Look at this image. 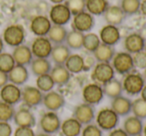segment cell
Wrapping results in <instances>:
<instances>
[{"label": "cell", "mask_w": 146, "mask_h": 136, "mask_svg": "<svg viewBox=\"0 0 146 136\" xmlns=\"http://www.w3.org/2000/svg\"><path fill=\"white\" fill-rule=\"evenodd\" d=\"M111 65L116 73L124 76L132 72L135 68L133 63V56L126 51L115 53L111 60Z\"/></svg>", "instance_id": "6da1fadb"}, {"label": "cell", "mask_w": 146, "mask_h": 136, "mask_svg": "<svg viewBox=\"0 0 146 136\" xmlns=\"http://www.w3.org/2000/svg\"><path fill=\"white\" fill-rule=\"evenodd\" d=\"M145 85V78L138 72H130L126 74L122 82L123 91L129 96H136L140 94Z\"/></svg>", "instance_id": "7a4b0ae2"}, {"label": "cell", "mask_w": 146, "mask_h": 136, "mask_svg": "<svg viewBox=\"0 0 146 136\" xmlns=\"http://www.w3.org/2000/svg\"><path fill=\"white\" fill-rule=\"evenodd\" d=\"M25 29L20 24H12L7 26L3 31L2 39L4 43L11 47H17L25 41Z\"/></svg>", "instance_id": "3957f363"}, {"label": "cell", "mask_w": 146, "mask_h": 136, "mask_svg": "<svg viewBox=\"0 0 146 136\" xmlns=\"http://www.w3.org/2000/svg\"><path fill=\"white\" fill-rule=\"evenodd\" d=\"M91 78L95 83L103 85L115 78V71L110 62H97L93 67Z\"/></svg>", "instance_id": "277c9868"}, {"label": "cell", "mask_w": 146, "mask_h": 136, "mask_svg": "<svg viewBox=\"0 0 146 136\" xmlns=\"http://www.w3.org/2000/svg\"><path fill=\"white\" fill-rule=\"evenodd\" d=\"M119 123V116L111 108H102L96 116V124L102 131H111Z\"/></svg>", "instance_id": "5b68a950"}, {"label": "cell", "mask_w": 146, "mask_h": 136, "mask_svg": "<svg viewBox=\"0 0 146 136\" xmlns=\"http://www.w3.org/2000/svg\"><path fill=\"white\" fill-rule=\"evenodd\" d=\"M61 120L58 114L54 111H47L41 116L39 126L44 133L47 134H55L60 131L61 128Z\"/></svg>", "instance_id": "8992f818"}, {"label": "cell", "mask_w": 146, "mask_h": 136, "mask_svg": "<svg viewBox=\"0 0 146 136\" xmlns=\"http://www.w3.org/2000/svg\"><path fill=\"white\" fill-rule=\"evenodd\" d=\"M53 44L47 36H38L31 44V52L35 58H48L52 52Z\"/></svg>", "instance_id": "52a82bcc"}, {"label": "cell", "mask_w": 146, "mask_h": 136, "mask_svg": "<svg viewBox=\"0 0 146 136\" xmlns=\"http://www.w3.org/2000/svg\"><path fill=\"white\" fill-rule=\"evenodd\" d=\"M104 97V92L102 85L98 83H88L82 89V98L85 103L96 105L100 103Z\"/></svg>", "instance_id": "ba28073f"}, {"label": "cell", "mask_w": 146, "mask_h": 136, "mask_svg": "<svg viewBox=\"0 0 146 136\" xmlns=\"http://www.w3.org/2000/svg\"><path fill=\"white\" fill-rule=\"evenodd\" d=\"M95 19L92 14L87 11H82L74 15L72 19V29L82 33H88L93 29Z\"/></svg>", "instance_id": "9c48e42d"}, {"label": "cell", "mask_w": 146, "mask_h": 136, "mask_svg": "<svg viewBox=\"0 0 146 136\" xmlns=\"http://www.w3.org/2000/svg\"><path fill=\"white\" fill-rule=\"evenodd\" d=\"M71 17H72V14L64 3L54 4L51 7L50 12H49V19L51 23L54 25L64 26L71 20Z\"/></svg>", "instance_id": "30bf717a"}, {"label": "cell", "mask_w": 146, "mask_h": 136, "mask_svg": "<svg viewBox=\"0 0 146 136\" xmlns=\"http://www.w3.org/2000/svg\"><path fill=\"white\" fill-rule=\"evenodd\" d=\"M21 97H22V90L15 84L7 83L2 88H0V98L1 101L5 103L15 105L21 101Z\"/></svg>", "instance_id": "8fae6325"}, {"label": "cell", "mask_w": 146, "mask_h": 136, "mask_svg": "<svg viewBox=\"0 0 146 136\" xmlns=\"http://www.w3.org/2000/svg\"><path fill=\"white\" fill-rule=\"evenodd\" d=\"M73 117L77 121H79L82 125H87L89 123H92V121L95 119L94 106L91 104L85 103V102L79 104L74 108Z\"/></svg>", "instance_id": "7c38bea8"}, {"label": "cell", "mask_w": 146, "mask_h": 136, "mask_svg": "<svg viewBox=\"0 0 146 136\" xmlns=\"http://www.w3.org/2000/svg\"><path fill=\"white\" fill-rule=\"evenodd\" d=\"M146 40L139 33H130L124 39V49L130 54H135L145 48Z\"/></svg>", "instance_id": "4fadbf2b"}, {"label": "cell", "mask_w": 146, "mask_h": 136, "mask_svg": "<svg viewBox=\"0 0 146 136\" xmlns=\"http://www.w3.org/2000/svg\"><path fill=\"white\" fill-rule=\"evenodd\" d=\"M52 23L49 17L45 15H37L33 17L30 22V30L34 35L38 36H47L50 30Z\"/></svg>", "instance_id": "5bb4252c"}, {"label": "cell", "mask_w": 146, "mask_h": 136, "mask_svg": "<svg viewBox=\"0 0 146 136\" xmlns=\"http://www.w3.org/2000/svg\"><path fill=\"white\" fill-rule=\"evenodd\" d=\"M43 92H41L37 87L34 86H25L22 89V97L21 100L28 107H35L43 101Z\"/></svg>", "instance_id": "9a60e30c"}, {"label": "cell", "mask_w": 146, "mask_h": 136, "mask_svg": "<svg viewBox=\"0 0 146 136\" xmlns=\"http://www.w3.org/2000/svg\"><path fill=\"white\" fill-rule=\"evenodd\" d=\"M99 38L101 43L110 45V46H114L121 39L119 28H118V26H114V25H104L100 29Z\"/></svg>", "instance_id": "2e32d148"}, {"label": "cell", "mask_w": 146, "mask_h": 136, "mask_svg": "<svg viewBox=\"0 0 146 136\" xmlns=\"http://www.w3.org/2000/svg\"><path fill=\"white\" fill-rule=\"evenodd\" d=\"M42 103L48 111L56 112L65 105V99L62 94L54 90H51L44 94Z\"/></svg>", "instance_id": "e0dca14e"}, {"label": "cell", "mask_w": 146, "mask_h": 136, "mask_svg": "<svg viewBox=\"0 0 146 136\" xmlns=\"http://www.w3.org/2000/svg\"><path fill=\"white\" fill-rule=\"evenodd\" d=\"M13 120H14V123L17 125V127L32 128L36 124V118H35L34 114L28 108L24 107L15 111V114L13 116Z\"/></svg>", "instance_id": "ac0fdd59"}, {"label": "cell", "mask_w": 146, "mask_h": 136, "mask_svg": "<svg viewBox=\"0 0 146 136\" xmlns=\"http://www.w3.org/2000/svg\"><path fill=\"white\" fill-rule=\"evenodd\" d=\"M111 109L118 116H128L132 111V101L128 97L120 95L111 101Z\"/></svg>", "instance_id": "d6986e66"}, {"label": "cell", "mask_w": 146, "mask_h": 136, "mask_svg": "<svg viewBox=\"0 0 146 136\" xmlns=\"http://www.w3.org/2000/svg\"><path fill=\"white\" fill-rule=\"evenodd\" d=\"M12 56L15 61V64L17 65L26 66V65L30 64L31 61L33 60V54L31 52L30 47L24 44H21L17 47H14Z\"/></svg>", "instance_id": "ffe728a7"}, {"label": "cell", "mask_w": 146, "mask_h": 136, "mask_svg": "<svg viewBox=\"0 0 146 136\" xmlns=\"http://www.w3.org/2000/svg\"><path fill=\"white\" fill-rule=\"evenodd\" d=\"M103 17L107 24L118 26L125 19V13L123 12L121 7L118 5H111V6L109 5V7L104 12Z\"/></svg>", "instance_id": "44dd1931"}, {"label": "cell", "mask_w": 146, "mask_h": 136, "mask_svg": "<svg viewBox=\"0 0 146 136\" xmlns=\"http://www.w3.org/2000/svg\"><path fill=\"white\" fill-rule=\"evenodd\" d=\"M28 78L29 72L26 66H23V65L16 64L8 73V80L10 81V83H13L17 86L23 85L24 83H26Z\"/></svg>", "instance_id": "7402d4cb"}, {"label": "cell", "mask_w": 146, "mask_h": 136, "mask_svg": "<svg viewBox=\"0 0 146 136\" xmlns=\"http://www.w3.org/2000/svg\"><path fill=\"white\" fill-rule=\"evenodd\" d=\"M122 128L129 136L141 135L143 132V122L134 115L127 116L124 120Z\"/></svg>", "instance_id": "603a6c76"}, {"label": "cell", "mask_w": 146, "mask_h": 136, "mask_svg": "<svg viewBox=\"0 0 146 136\" xmlns=\"http://www.w3.org/2000/svg\"><path fill=\"white\" fill-rule=\"evenodd\" d=\"M49 74L52 77L54 83L59 86L67 84L71 78V73L67 70L65 65L55 64V66L52 67V69H51Z\"/></svg>", "instance_id": "cb8c5ba5"}, {"label": "cell", "mask_w": 146, "mask_h": 136, "mask_svg": "<svg viewBox=\"0 0 146 136\" xmlns=\"http://www.w3.org/2000/svg\"><path fill=\"white\" fill-rule=\"evenodd\" d=\"M60 131L64 136H79L82 131V124L74 117L67 118L61 123Z\"/></svg>", "instance_id": "d4e9b609"}, {"label": "cell", "mask_w": 146, "mask_h": 136, "mask_svg": "<svg viewBox=\"0 0 146 136\" xmlns=\"http://www.w3.org/2000/svg\"><path fill=\"white\" fill-rule=\"evenodd\" d=\"M71 49L65 44H56L53 46L51 52V59L55 64L64 65L68 57L71 55Z\"/></svg>", "instance_id": "484cf974"}, {"label": "cell", "mask_w": 146, "mask_h": 136, "mask_svg": "<svg viewBox=\"0 0 146 136\" xmlns=\"http://www.w3.org/2000/svg\"><path fill=\"white\" fill-rule=\"evenodd\" d=\"M115 53L113 46L101 43L93 52V56L97 62H111Z\"/></svg>", "instance_id": "4316f807"}, {"label": "cell", "mask_w": 146, "mask_h": 136, "mask_svg": "<svg viewBox=\"0 0 146 136\" xmlns=\"http://www.w3.org/2000/svg\"><path fill=\"white\" fill-rule=\"evenodd\" d=\"M31 71L35 76L49 74L52 69L51 62L48 58H34L30 63Z\"/></svg>", "instance_id": "83f0119b"}, {"label": "cell", "mask_w": 146, "mask_h": 136, "mask_svg": "<svg viewBox=\"0 0 146 136\" xmlns=\"http://www.w3.org/2000/svg\"><path fill=\"white\" fill-rule=\"evenodd\" d=\"M64 65L71 74H78L84 71V58L80 54H71Z\"/></svg>", "instance_id": "f1b7e54d"}, {"label": "cell", "mask_w": 146, "mask_h": 136, "mask_svg": "<svg viewBox=\"0 0 146 136\" xmlns=\"http://www.w3.org/2000/svg\"><path fill=\"white\" fill-rule=\"evenodd\" d=\"M102 88H103L104 95L111 98V99H113V98H115V97H118V96L122 95V93H123L122 82L119 81L118 79H116V78H113V79H111L110 81L103 84Z\"/></svg>", "instance_id": "f546056e"}, {"label": "cell", "mask_w": 146, "mask_h": 136, "mask_svg": "<svg viewBox=\"0 0 146 136\" xmlns=\"http://www.w3.org/2000/svg\"><path fill=\"white\" fill-rule=\"evenodd\" d=\"M108 7L109 2L107 0H86L85 10L93 16L103 15Z\"/></svg>", "instance_id": "4dcf8cb0"}, {"label": "cell", "mask_w": 146, "mask_h": 136, "mask_svg": "<svg viewBox=\"0 0 146 136\" xmlns=\"http://www.w3.org/2000/svg\"><path fill=\"white\" fill-rule=\"evenodd\" d=\"M67 33H68V31L65 28V26L52 24L48 34H47V37L54 45L63 44L65 42V39H66Z\"/></svg>", "instance_id": "1f68e13d"}, {"label": "cell", "mask_w": 146, "mask_h": 136, "mask_svg": "<svg viewBox=\"0 0 146 136\" xmlns=\"http://www.w3.org/2000/svg\"><path fill=\"white\" fill-rule=\"evenodd\" d=\"M83 38L84 33L72 29V30L68 31V33H67L65 43L70 49L79 50V49L83 48Z\"/></svg>", "instance_id": "d6a6232c"}, {"label": "cell", "mask_w": 146, "mask_h": 136, "mask_svg": "<svg viewBox=\"0 0 146 136\" xmlns=\"http://www.w3.org/2000/svg\"><path fill=\"white\" fill-rule=\"evenodd\" d=\"M101 44L99 35L96 33L88 32L84 34L83 38V48L90 53H93L97 49V47Z\"/></svg>", "instance_id": "836d02e7"}, {"label": "cell", "mask_w": 146, "mask_h": 136, "mask_svg": "<svg viewBox=\"0 0 146 136\" xmlns=\"http://www.w3.org/2000/svg\"><path fill=\"white\" fill-rule=\"evenodd\" d=\"M55 83L53 81L50 74H43V75L37 76L36 79V87L43 93L51 91L54 88Z\"/></svg>", "instance_id": "e575fe53"}, {"label": "cell", "mask_w": 146, "mask_h": 136, "mask_svg": "<svg viewBox=\"0 0 146 136\" xmlns=\"http://www.w3.org/2000/svg\"><path fill=\"white\" fill-rule=\"evenodd\" d=\"M141 0H121L120 7L125 15H133L140 11Z\"/></svg>", "instance_id": "d590c367"}, {"label": "cell", "mask_w": 146, "mask_h": 136, "mask_svg": "<svg viewBox=\"0 0 146 136\" xmlns=\"http://www.w3.org/2000/svg\"><path fill=\"white\" fill-rule=\"evenodd\" d=\"M15 65L16 64H15L12 54L7 52L0 53V71L8 74Z\"/></svg>", "instance_id": "8d00e7d4"}, {"label": "cell", "mask_w": 146, "mask_h": 136, "mask_svg": "<svg viewBox=\"0 0 146 136\" xmlns=\"http://www.w3.org/2000/svg\"><path fill=\"white\" fill-rule=\"evenodd\" d=\"M132 113L139 119H146V101L141 97L132 101Z\"/></svg>", "instance_id": "74e56055"}, {"label": "cell", "mask_w": 146, "mask_h": 136, "mask_svg": "<svg viewBox=\"0 0 146 136\" xmlns=\"http://www.w3.org/2000/svg\"><path fill=\"white\" fill-rule=\"evenodd\" d=\"M15 114V109L13 105L8 103H5L3 101H0V121L8 122L13 119V116Z\"/></svg>", "instance_id": "f35d334b"}, {"label": "cell", "mask_w": 146, "mask_h": 136, "mask_svg": "<svg viewBox=\"0 0 146 136\" xmlns=\"http://www.w3.org/2000/svg\"><path fill=\"white\" fill-rule=\"evenodd\" d=\"M64 4L68 7L71 14L74 16L82 11H85L86 0H66Z\"/></svg>", "instance_id": "ab89813d"}, {"label": "cell", "mask_w": 146, "mask_h": 136, "mask_svg": "<svg viewBox=\"0 0 146 136\" xmlns=\"http://www.w3.org/2000/svg\"><path fill=\"white\" fill-rule=\"evenodd\" d=\"M103 132L97 126V124L89 123L86 126H84V128H82L81 131V136H102Z\"/></svg>", "instance_id": "60d3db41"}, {"label": "cell", "mask_w": 146, "mask_h": 136, "mask_svg": "<svg viewBox=\"0 0 146 136\" xmlns=\"http://www.w3.org/2000/svg\"><path fill=\"white\" fill-rule=\"evenodd\" d=\"M133 56V63L134 67L137 69L144 70L146 68V52L145 51H140L135 54L132 55Z\"/></svg>", "instance_id": "b9f144b4"}, {"label": "cell", "mask_w": 146, "mask_h": 136, "mask_svg": "<svg viewBox=\"0 0 146 136\" xmlns=\"http://www.w3.org/2000/svg\"><path fill=\"white\" fill-rule=\"evenodd\" d=\"M14 136H35V133L31 127H17Z\"/></svg>", "instance_id": "7bdbcfd3"}, {"label": "cell", "mask_w": 146, "mask_h": 136, "mask_svg": "<svg viewBox=\"0 0 146 136\" xmlns=\"http://www.w3.org/2000/svg\"><path fill=\"white\" fill-rule=\"evenodd\" d=\"M12 127L8 122L0 121V136H11Z\"/></svg>", "instance_id": "ee69618b"}, {"label": "cell", "mask_w": 146, "mask_h": 136, "mask_svg": "<svg viewBox=\"0 0 146 136\" xmlns=\"http://www.w3.org/2000/svg\"><path fill=\"white\" fill-rule=\"evenodd\" d=\"M84 58V70L87 71L90 68L95 66L96 64V59L94 58V56H91V55H87L86 57H83Z\"/></svg>", "instance_id": "f6af8a7d"}, {"label": "cell", "mask_w": 146, "mask_h": 136, "mask_svg": "<svg viewBox=\"0 0 146 136\" xmlns=\"http://www.w3.org/2000/svg\"><path fill=\"white\" fill-rule=\"evenodd\" d=\"M108 136H129L125 131H124L123 128H114L113 130L109 132Z\"/></svg>", "instance_id": "bcb514c9"}, {"label": "cell", "mask_w": 146, "mask_h": 136, "mask_svg": "<svg viewBox=\"0 0 146 136\" xmlns=\"http://www.w3.org/2000/svg\"><path fill=\"white\" fill-rule=\"evenodd\" d=\"M8 74L5 72L0 71V88H2L5 84L8 83Z\"/></svg>", "instance_id": "7dc6e473"}, {"label": "cell", "mask_w": 146, "mask_h": 136, "mask_svg": "<svg viewBox=\"0 0 146 136\" xmlns=\"http://www.w3.org/2000/svg\"><path fill=\"white\" fill-rule=\"evenodd\" d=\"M140 12L146 16V0H142L141 4H140Z\"/></svg>", "instance_id": "c3c4849f"}, {"label": "cell", "mask_w": 146, "mask_h": 136, "mask_svg": "<svg viewBox=\"0 0 146 136\" xmlns=\"http://www.w3.org/2000/svg\"><path fill=\"white\" fill-rule=\"evenodd\" d=\"M140 94H141V98L143 100H145L146 101V84L144 85L143 89L141 90V92H140Z\"/></svg>", "instance_id": "681fc988"}, {"label": "cell", "mask_w": 146, "mask_h": 136, "mask_svg": "<svg viewBox=\"0 0 146 136\" xmlns=\"http://www.w3.org/2000/svg\"><path fill=\"white\" fill-rule=\"evenodd\" d=\"M3 49H4V41H3L2 37H0V53L3 52Z\"/></svg>", "instance_id": "f907efd6"}, {"label": "cell", "mask_w": 146, "mask_h": 136, "mask_svg": "<svg viewBox=\"0 0 146 136\" xmlns=\"http://www.w3.org/2000/svg\"><path fill=\"white\" fill-rule=\"evenodd\" d=\"M50 1L54 4H61V3H64L66 0H50Z\"/></svg>", "instance_id": "816d5d0a"}, {"label": "cell", "mask_w": 146, "mask_h": 136, "mask_svg": "<svg viewBox=\"0 0 146 136\" xmlns=\"http://www.w3.org/2000/svg\"><path fill=\"white\" fill-rule=\"evenodd\" d=\"M35 136H51L50 134H47V133H44V132H41V133H38L37 135Z\"/></svg>", "instance_id": "f5cc1de1"}, {"label": "cell", "mask_w": 146, "mask_h": 136, "mask_svg": "<svg viewBox=\"0 0 146 136\" xmlns=\"http://www.w3.org/2000/svg\"><path fill=\"white\" fill-rule=\"evenodd\" d=\"M142 133L144 134V136H146V124L143 126V132H142Z\"/></svg>", "instance_id": "db71d44e"}, {"label": "cell", "mask_w": 146, "mask_h": 136, "mask_svg": "<svg viewBox=\"0 0 146 136\" xmlns=\"http://www.w3.org/2000/svg\"><path fill=\"white\" fill-rule=\"evenodd\" d=\"M144 78L146 79V68L144 69Z\"/></svg>", "instance_id": "11a10c76"}, {"label": "cell", "mask_w": 146, "mask_h": 136, "mask_svg": "<svg viewBox=\"0 0 146 136\" xmlns=\"http://www.w3.org/2000/svg\"><path fill=\"white\" fill-rule=\"evenodd\" d=\"M144 51L146 52V44H145V48H144Z\"/></svg>", "instance_id": "9f6ffc18"}, {"label": "cell", "mask_w": 146, "mask_h": 136, "mask_svg": "<svg viewBox=\"0 0 146 136\" xmlns=\"http://www.w3.org/2000/svg\"><path fill=\"white\" fill-rule=\"evenodd\" d=\"M138 136H142V135H138Z\"/></svg>", "instance_id": "6f0895ef"}]
</instances>
